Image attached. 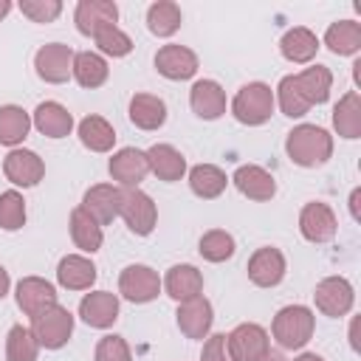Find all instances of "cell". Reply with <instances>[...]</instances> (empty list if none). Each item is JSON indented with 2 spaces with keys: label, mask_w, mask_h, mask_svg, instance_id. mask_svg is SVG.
Returning a JSON list of instances; mask_svg holds the SVG:
<instances>
[{
  "label": "cell",
  "mask_w": 361,
  "mask_h": 361,
  "mask_svg": "<svg viewBox=\"0 0 361 361\" xmlns=\"http://www.w3.org/2000/svg\"><path fill=\"white\" fill-rule=\"evenodd\" d=\"M285 149L296 166H322L333 155V138L316 124H299L288 133Z\"/></svg>",
  "instance_id": "obj_1"
},
{
  "label": "cell",
  "mask_w": 361,
  "mask_h": 361,
  "mask_svg": "<svg viewBox=\"0 0 361 361\" xmlns=\"http://www.w3.org/2000/svg\"><path fill=\"white\" fill-rule=\"evenodd\" d=\"M313 327H316V319H313V310L310 307H305V305H288V307H282L274 316L271 333H274V338H276L279 347L299 350V347H305L310 341Z\"/></svg>",
  "instance_id": "obj_2"
},
{
  "label": "cell",
  "mask_w": 361,
  "mask_h": 361,
  "mask_svg": "<svg viewBox=\"0 0 361 361\" xmlns=\"http://www.w3.org/2000/svg\"><path fill=\"white\" fill-rule=\"evenodd\" d=\"M231 113L240 124L257 127L265 124L274 113V90L265 82H248L237 90L234 102H231Z\"/></svg>",
  "instance_id": "obj_3"
},
{
  "label": "cell",
  "mask_w": 361,
  "mask_h": 361,
  "mask_svg": "<svg viewBox=\"0 0 361 361\" xmlns=\"http://www.w3.org/2000/svg\"><path fill=\"white\" fill-rule=\"evenodd\" d=\"M31 322H34L31 330H34L39 347H45V350H59V347H65L68 338H71V333H73V316H71V310L62 307V305L45 307V310L37 313Z\"/></svg>",
  "instance_id": "obj_4"
},
{
  "label": "cell",
  "mask_w": 361,
  "mask_h": 361,
  "mask_svg": "<svg viewBox=\"0 0 361 361\" xmlns=\"http://www.w3.org/2000/svg\"><path fill=\"white\" fill-rule=\"evenodd\" d=\"M73 51L71 45L65 42H48L37 51L34 56V68H37V76L51 82V85H62L68 82V76L73 73Z\"/></svg>",
  "instance_id": "obj_5"
},
{
  "label": "cell",
  "mask_w": 361,
  "mask_h": 361,
  "mask_svg": "<svg viewBox=\"0 0 361 361\" xmlns=\"http://www.w3.org/2000/svg\"><path fill=\"white\" fill-rule=\"evenodd\" d=\"M127 223V228L138 237H147L152 228H155V220H158V209L152 203V197L141 189H127L121 192V212H118Z\"/></svg>",
  "instance_id": "obj_6"
},
{
  "label": "cell",
  "mask_w": 361,
  "mask_h": 361,
  "mask_svg": "<svg viewBox=\"0 0 361 361\" xmlns=\"http://www.w3.org/2000/svg\"><path fill=\"white\" fill-rule=\"evenodd\" d=\"M226 341H228V355H231V361H259L268 350H271V344H268V333L259 327V324H237L228 336H226Z\"/></svg>",
  "instance_id": "obj_7"
},
{
  "label": "cell",
  "mask_w": 361,
  "mask_h": 361,
  "mask_svg": "<svg viewBox=\"0 0 361 361\" xmlns=\"http://www.w3.org/2000/svg\"><path fill=\"white\" fill-rule=\"evenodd\" d=\"M118 290H121L124 299H130L135 305H144V302H152L161 293V279L147 265H127L118 276Z\"/></svg>",
  "instance_id": "obj_8"
},
{
  "label": "cell",
  "mask_w": 361,
  "mask_h": 361,
  "mask_svg": "<svg viewBox=\"0 0 361 361\" xmlns=\"http://www.w3.org/2000/svg\"><path fill=\"white\" fill-rule=\"evenodd\" d=\"M313 299H316V307H319L324 316L338 319V316L350 313L355 296H353V285H350L344 276H327V279H322V282L316 285Z\"/></svg>",
  "instance_id": "obj_9"
},
{
  "label": "cell",
  "mask_w": 361,
  "mask_h": 361,
  "mask_svg": "<svg viewBox=\"0 0 361 361\" xmlns=\"http://www.w3.org/2000/svg\"><path fill=\"white\" fill-rule=\"evenodd\" d=\"M73 20H76L79 34L96 37L99 31L116 25V20H118V6H116L113 0H82V3L76 6Z\"/></svg>",
  "instance_id": "obj_10"
},
{
  "label": "cell",
  "mask_w": 361,
  "mask_h": 361,
  "mask_svg": "<svg viewBox=\"0 0 361 361\" xmlns=\"http://www.w3.org/2000/svg\"><path fill=\"white\" fill-rule=\"evenodd\" d=\"M336 228H338V223H336V214L327 203H319V200L305 203V209L299 214V231H302L305 240L327 243V240L336 237Z\"/></svg>",
  "instance_id": "obj_11"
},
{
  "label": "cell",
  "mask_w": 361,
  "mask_h": 361,
  "mask_svg": "<svg viewBox=\"0 0 361 361\" xmlns=\"http://www.w3.org/2000/svg\"><path fill=\"white\" fill-rule=\"evenodd\" d=\"M82 209L99 223V226H107L118 217L121 212V189L110 186V183H96L85 192L82 197Z\"/></svg>",
  "instance_id": "obj_12"
},
{
  "label": "cell",
  "mask_w": 361,
  "mask_h": 361,
  "mask_svg": "<svg viewBox=\"0 0 361 361\" xmlns=\"http://www.w3.org/2000/svg\"><path fill=\"white\" fill-rule=\"evenodd\" d=\"M3 172L14 186H37L45 175V164L31 149H11L3 161Z\"/></svg>",
  "instance_id": "obj_13"
},
{
  "label": "cell",
  "mask_w": 361,
  "mask_h": 361,
  "mask_svg": "<svg viewBox=\"0 0 361 361\" xmlns=\"http://www.w3.org/2000/svg\"><path fill=\"white\" fill-rule=\"evenodd\" d=\"M282 276H285V257H282L279 248L265 245V248H257L251 254V259H248V279L254 285L274 288V285L282 282Z\"/></svg>",
  "instance_id": "obj_14"
},
{
  "label": "cell",
  "mask_w": 361,
  "mask_h": 361,
  "mask_svg": "<svg viewBox=\"0 0 361 361\" xmlns=\"http://www.w3.org/2000/svg\"><path fill=\"white\" fill-rule=\"evenodd\" d=\"M178 327L186 338H206L209 330H212V322H214V313H212V302L203 299V296H195V299H186L180 302L178 307Z\"/></svg>",
  "instance_id": "obj_15"
},
{
  "label": "cell",
  "mask_w": 361,
  "mask_h": 361,
  "mask_svg": "<svg viewBox=\"0 0 361 361\" xmlns=\"http://www.w3.org/2000/svg\"><path fill=\"white\" fill-rule=\"evenodd\" d=\"M110 175H113V180H118L121 186H127V189H135L144 178H147V172H149V164H147V152H141V149H135V147H124V149H118L113 158H110Z\"/></svg>",
  "instance_id": "obj_16"
},
{
  "label": "cell",
  "mask_w": 361,
  "mask_h": 361,
  "mask_svg": "<svg viewBox=\"0 0 361 361\" xmlns=\"http://www.w3.org/2000/svg\"><path fill=\"white\" fill-rule=\"evenodd\" d=\"M155 71L172 82H180L197 73V56L186 45H164L155 54Z\"/></svg>",
  "instance_id": "obj_17"
},
{
  "label": "cell",
  "mask_w": 361,
  "mask_h": 361,
  "mask_svg": "<svg viewBox=\"0 0 361 361\" xmlns=\"http://www.w3.org/2000/svg\"><path fill=\"white\" fill-rule=\"evenodd\" d=\"M56 305V290L48 279H39V276H25L17 282V307L25 313V316H37L42 313L45 307Z\"/></svg>",
  "instance_id": "obj_18"
},
{
  "label": "cell",
  "mask_w": 361,
  "mask_h": 361,
  "mask_svg": "<svg viewBox=\"0 0 361 361\" xmlns=\"http://www.w3.org/2000/svg\"><path fill=\"white\" fill-rule=\"evenodd\" d=\"M189 104H192L195 116L214 121L226 113V93L214 79H197L189 90Z\"/></svg>",
  "instance_id": "obj_19"
},
{
  "label": "cell",
  "mask_w": 361,
  "mask_h": 361,
  "mask_svg": "<svg viewBox=\"0 0 361 361\" xmlns=\"http://www.w3.org/2000/svg\"><path fill=\"white\" fill-rule=\"evenodd\" d=\"M79 316L85 324L90 327H110L116 319H118V296L110 293V290H96V293H87L82 302H79Z\"/></svg>",
  "instance_id": "obj_20"
},
{
  "label": "cell",
  "mask_w": 361,
  "mask_h": 361,
  "mask_svg": "<svg viewBox=\"0 0 361 361\" xmlns=\"http://www.w3.org/2000/svg\"><path fill=\"white\" fill-rule=\"evenodd\" d=\"M231 180H234V186H237L245 197H251V200H271V197L276 195L274 175L265 172V169L257 166V164H243V166H237V172L231 175Z\"/></svg>",
  "instance_id": "obj_21"
},
{
  "label": "cell",
  "mask_w": 361,
  "mask_h": 361,
  "mask_svg": "<svg viewBox=\"0 0 361 361\" xmlns=\"http://www.w3.org/2000/svg\"><path fill=\"white\" fill-rule=\"evenodd\" d=\"M293 85H296V90L302 93V99L307 102V107L324 104L327 96H330L333 73H330L324 65H313V68H305V71L293 73Z\"/></svg>",
  "instance_id": "obj_22"
},
{
  "label": "cell",
  "mask_w": 361,
  "mask_h": 361,
  "mask_svg": "<svg viewBox=\"0 0 361 361\" xmlns=\"http://www.w3.org/2000/svg\"><path fill=\"white\" fill-rule=\"evenodd\" d=\"M147 164H149V172H155L158 180H180L183 172H186V158L172 147V144H155L147 149Z\"/></svg>",
  "instance_id": "obj_23"
},
{
  "label": "cell",
  "mask_w": 361,
  "mask_h": 361,
  "mask_svg": "<svg viewBox=\"0 0 361 361\" xmlns=\"http://www.w3.org/2000/svg\"><path fill=\"white\" fill-rule=\"evenodd\" d=\"M56 279L62 288L68 290H85L96 282V265L87 259V257H79V254H68L59 259L56 265Z\"/></svg>",
  "instance_id": "obj_24"
},
{
  "label": "cell",
  "mask_w": 361,
  "mask_h": 361,
  "mask_svg": "<svg viewBox=\"0 0 361 361\" xmlns=\"http://www.w3.org/2000/svg\"><path fill=\"white\" fill-rule=\"evenodd\" d=\"M164 288H166V293H169L175 302L195 299V296H200V290H203V274H200L195 265H172V268L166 271Z\"/></svg>",
  "instance_id": "obj_25"
},
{
  "label": "cell",
  "mask_w": 361,
  "mask_h": 361,
  "mask_svg": "<svg viewBox=\"0 0 361 361\" xmlns=\"http://www.w3.org/2000/svg\"><path fill=\"white\" fill-rule=\"evenodd\" d=\"M130 121L138 130H158L166 121V104L161 96L152 93H135L130 99Z\"/></svg>",
  "instance_id": "obj_26"
},
{
  "label": "cell",
  "mask_w": 361,
  "mask_h": 361,
  "mask_svg": "<svg viewBox=\"0 0 361 361\" xmlns=\"http://www.w3.org/2000/svg\"><path fill=\"white\" fill-rule=\"evenodd\" d=\"M34 127L48 138H65L73 130V116L59 102H42L34 110Z\"/></svg>",
  "instance_id": "obj_27"
},
{
  "label": "cell",
  "mask_w": 361,
  "mask_h": 361,
  "mask_svg": "<svg viewBox=\"0 0 361 361\" xmlns=\"http://www.w3.org/2000/svg\"><path fill=\"white\" fill-rule=\"evenodd\" d=\"M279 51H282V56H285L288 62L302 65V62H310V59L316 56V51H319V39H316V34H313L310 28L296 25V28H288V31L282 34V39H279Z\"/></svg>",
  "instance_id": "obj_28"
},
{
  "label": "cell",
  "mask_w": 361,
  "mask_h": 361,
  "mask_svg": "<svg viewBox=\"0 0 361 361\" xmlns=\"http://www.w3.org/2000/svg\"><path fill=\"white\" fill-rule=\"evenodd\" d=\"M333 127L341 138H358L361 135V96L355 90L344 93L341 102L333 107Z\"/></svg>",
  "instance_id": "obj_29"
},
{
  "label": "cell",
  "mask_w": 361,
  "mask_h": 361,
  "mask_svg": "<svg viewBox=\"0 0 361 361\" xmlns=\"http://www.w3.org/2000/svg\"><path fill=\"white\" fill-rule=\"evenodd\" d=\"M79 141L93 152H107L116 144V130L102 116H85L79 121Z\"/></svg>",
  "instance_id": "obj_30"
},
{
  "label": "cell",
  "mask_w": 361,
  "mask_h": 361,
  "mask_svg": "<svg viewBox=\"0 0 361 361\" xmlns=\"http://www.w3.org/2000/svg\"><path fill=\"white\" fill-rule=\"evenodd\" d=\"M226 183H228L226 180V172L220 166H214V164H197V166L189 169V186L203 200H212V197L223 195Z\"/></svg>",
  "instance_id": "obj_31"
},
{
  "label": "cell",
  "mask_w": 361,
  "mask_h": 361,
  "mask_svg": "<svg viewBox=\"0 0 361 361\" xmlns=\"http://www.w3.org/2000/svg\"><path fill=\"white\" fill-rule=\"evenodd\" d=\"M324 45L338 54V56H350L361 48V25L355 20H338L327 28L324 34Z\"/></svg>",
  "instance_id": "obj_32"
},
{
  "label": "cell",
  "mask_w": 361,
  "mask_h": 361,
  "mask_svg": "<svg viewBox=\"0 0 361 361\" xmlns=\"http://www.w3.org/2000/svg\"><path fill=\"white\" fill-rule=\"evenodd\" d=\"M71 237H73L76 248H82V251L93 254V251L102 248V226L82 206L71 212Z\"/></svg>",
  "instance_id": "obj_33"
},
{
  "label": "cell",
  "mask_w": 361,
  "mask_h": 361,
  "mask_svg": "<svg viewBox=\"0 0 361 361\" xmlns=\"http://www.w3.org/2000/svg\"><path fill=\"white\" fill-rule=\"evenodd\" d=\"M28 130H31V118L23 107H17V104L0 107V144L14 147L28 135Z\"/></svg>",
  "instance_id": "obj_34"
},
{
  "label": "cell",
  "mask_w": 361,
  "mask_h": 361,
  "mask_svg": "<svg viewBox=\"0 0 361 361\" xmlns=\"http://www.w3.org/2000/svg\"><path fill=\"white\" fill-rule=\"evenodd\" d=\"M147 28L155 37H172L180 28V8L172 0H158L147 8Z\"/></svg>",
  "instance_id": "obj_35"
},
{
  "label": "cell",
  "mask_w": 361,
  "mask_h": 361,
  "mask_svg": "<svg viewBox=\"0 0 361 361\" xmlns=\"http://www.w3.org/2000/svg\"><path fill=\"white\" fill-rule=\"evenodd\" d=\"M107 73H110L107 71V62L99 54L82 51V54L73 56V76H76V82L82 87H99V85H104L107 82Z\"/></svg>",
  "instance_id": "obj_36"
},
{
  "label": "cell",
  "mask_w": 361,
  "mask_h": 361,
  "mask_svg": "<svg viewBox=\"0 0 361 361\" xmlns=\"http://www.w3.org/2000/svg\"><path fill=\"white\" fill-rule=\"evenodd\" d=\"M37 353H39V341H37L34 330L14 324L6 336V358L8 361H37Z\"/></svg>",
  "instance_id": "obj_37"
},
{
  "label": "cell",
  "mask_w": 361,
  "mask_h": 361,
  "mask_svg": "<svg viewBox=\"0 0 361 361\" xmlns=\"http://www.w3.org/2000/svg\"><path fill=\"white\" fill-rule=\"evenodd\" d=\"M200 257L209 259V262H223L234 254V237L223 228H212L200 237V245H197Z\"/></svg>",
  "instance_id": "obj_38"
},
{
  "label": "cell",
  "mask_w": 361,
  "mask_h": 361,
  "mask_svg": "<svg viewBox=\"0 0 361 361\" xmlns=\"http://www.w3.org/2000/svg\"><path fill=\"white\" fill-rule=\"evenodd\" d=\"M25 223V200L20 192H0V228L17 231Z\"/></svg>",
  "instance_id": "obj_39"
},
{
  "label": "cell",
  "mask_w": 361,
  "mask_h": 361,
  "mask_svg": "<svg viewBox=\"0 0 361 361\" xmlns=\"http://www.w3.org/2000/svg\"><path fill=\"white\" fill-rule=\"evenodd\" d=\"M93 39H96L99 51L107 54V56H127V54L133 51V39H130L118 25H110V28L99 31Z\"/></svg>",
  "instance_id": "obj_40"
},
{
  "label": "cell",
  "mask_w": 361,
  "mask_h": 361,
  "mask_svg": "<svg viewBox=\"0 0 361 361\" xmlns=\"http://www.w3.org/2000/svg\"><path fill=\"white\" fill-rule=\"evenodd\" d=\"M279 107H282V113L285 116H290V118H299V116H305L310 107H307V102L302 99V93L296 90V85H293V76H285L282 82H279Z\"/></svg>",
  "instance_id": "obj_41"
},
{
  "label": "cell",
  "mask_w": 361,
  "mask_h": 361,
  "mask_svg": "<svg viewBox=\"0 0 361 361\" xmlns=\"http://www.w3.org/2000/svg\"><path fill=\"white\" fill-rule=\"evenodd\" d=\"M20 11L28 20H34V23H51V20L59 17L62 3L59 0H23L20 3Z\"/></svg>",
  "instance_id": "obj_42"
},
{
  "label": "cell",
  "mask_w": 361,
  "mask_h": 361,
  "mask_svg": "<svg viewBox=\"0 0 361 361\" xmlns=\"http://www.w3.org/2000/svg\"><path fill=\"white\" fill-rule=\"evenodd\" d=\"M96 361H133L130 355V347L121 336H104L99 344H96V353H93Z\"/></svg>",
  "instance_id": "obj_43"
},
{
  "label": "cell",
  "mask_w": 361,
  "mask_h": 361,
  "mask_svg": "<svg viewBox=\"0 0 361 361\" xmlns=\"http://www.w3.org/2000/svg\"><path fill=\"white\" fill-rule=\"evenodd\" d=\"M200 361H231L226 333H214V336H209V338H206L203 353H200Z\"/></svg>",
  "instance_id": "obj_44"
},
{
  "label": "cell",
  "mask_w": 361,
  "mask_h": 361,
  "mask_svg": "<svg viewBox=\"0 0 361 361\" xmlns=\"http://www.w3.org/2000/svg\"><path fill=\"white\" fill-rule=\"evenodd\" d=\"M8 285H11V279H8V271L0 265V299L8 293Z\"/></svg>",
  "instance_id": "obj_45"
},
{
  "label": "cell",
  "mask_w": 361,
  "mask_h": 361,
  "mask_svg": "<svg viewBox=\"0 0 361 361\" xmlns=\"http://www.w3.org/2000/svg\"><path fill=\"white\" fill-rule=\"evenodd\" d=\"M259 361H288V358H285L282 353H276V350H268V353H265Z\"/></svg>",
  "instance_id": "obj_46"
},
{
  "label": "cell",
  "mask_w": 361,
  "mask_h": 361,
  "mask_svg": "<svg viewBox=\"0 0 361 361\" xmlns=\"http://www.w3.org/2000/svg\"><path fill=\"white\" fill-rule=\"evenodd\" d=\"M350 212H353V217H358V189L350 195Z\"/></svg>",
  "instance_id": "obj_47"
},
{
  "label": "cell",
  "mask_w": 361,
  "mask_h": 361,
  "mask_svg": "<svg viewBox=\"0 0 361 361\" xmlns=\"http://www.w3.org/2000/svg\"><path fill=\"white\" fill-rule=\"evenodd\" d=\"M293 361H324L322 355H316V353H302L299 358H293Z\"/></svg>",
  "instance_id": "obj_48"
},
{
  "label": "cell",
  "mask_w": 361,
  "mask_h": 361,
  "mask_svg": "<svg viewBox=\"0 0 361 361\" xmlns=\"http://www.w3.org/2000/svg\"><path fill=\"white\" fill-rule=\"evenodd\" d=\"M8 11H11V3H8V0H0V20H3Z\"/></svg>",
  "instance_id": "obj_49"
}]
</instances>
